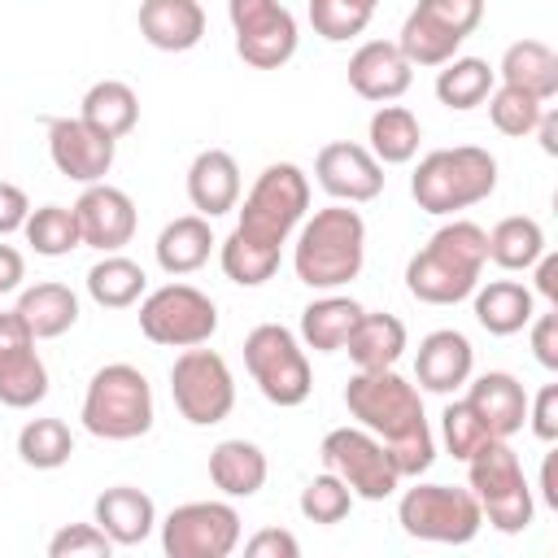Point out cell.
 <instances>
[{
    "instance_id": "28",
    "label": "cell",
    "mask_w": 558,
    "mask_h": 558,
    "mask_svg": "<svg viewBox=\"0 0 558 558\" xmlns=\"http://www.w3.org/2000/svg\"><path fill=\"white\" fill-rule=\"evenodd\" d=\"M471 296H475V318H480V327L488 336H514L536 314V296L519 279H488Z\"/></svg>"
},
{
    "instance_id": "25",
    "label": "cell",
    "mask_w": 558,
    "mask_h": 558,
    "mask_svg": "<svg viewBox=\"0 0 558 558\" xmlns=\"http://www.w3.org/2000/svg\"><path fill=\"white\" fill-rule=\"evenodd\" d=\"M92 519L105 527V536L113 545H140L153 536L157 527V506L144 488H131V484H113L96 497L92 506Z\"/></svg>"
},
{
    "instance_id": "26",
    "label": "cell",
    "mask_w": 558,
    "mask_h": 558,
    "mask_svg": "<svg viewBox=\"0 0 558 558\" xmlns=\"http://www.w3.org/2000/svg\"><path fill=\"white\" fill-rule=\"evenodd\" d=\"M270 475L266 453L253 440H218L209 449V480L222 497H253Z\"/></svg>"
},
{
    "instance_id": "32",
    "label": "cell",
    "mask_w": 558,
    "mask_h": 558,
    "mask_svg": "<svg viewBox=\"0 0 558 558\" xmlns=\"http://www.w3.org/2000/svg\"><path fill=\"white\" fill-rule=\"evenodd\" d=\"M78 118L92 122L96 131H105L109 140H122L135 131L140 122V96L131 83L122 78H100L83 92V105H78Z\"/></svg>"
},
{
    "instance_id": "20",
    "label": "cell",
    "mask_w": 558,
    "mask_h": 558,
    "mask_svg": "<svg viewBox=\"0 0 558 558\" xmlns=\"http://www.w3.org/2000/svg\"><path fill=\"white\" fill-rule=\"evenodd\" d=\"M414 83V65L401 57L397 39H366L353 57H349V87L362 96V100H397L405 96Z\"/></svg>"
},
{
    "instance_id": "12",
    "label": "cell",
    "mask_w": 558,
    "mask_h": 558,
    "mask_svg": "<svg viewBox=\"0 0 558 558\" xmlns=\"http://www.w3.org/2000/svg\"><path fill=\"white\" fill-rule=\"evenodd\" d=\"M140 331L166 349L209 344L218 331V305L192 283H161L140 301Z\"/></svg>"
},
{
    "instance_id": "39",
    "label": "cell",
    "mask_w": 558,
    "mask_h": 558,
    "mask_svg": "<svg viewBox=\"0 0 558 558\" xmlns=\"http://www.w3.org/2000/svg\"><path fill=\"white\" fill-rule=\"evenodd\" d=\"M17 453L26 466L35 471H57L70 462L74 453V436L61 418H31L22 432H17Z\"/></svg>"
},
{
    "instance_id": "17",
    "label": "cell",
    "mask_w": 558,
    "mask_h": 558,
    "mask_svg": "<svg viewBox=\"0 0 558 558\" xmlns=\"http://www.w3.org/2000/svg\"><path fill=\"white\" fill-rule=\"evenodd\" d=\"M118 140H109L105 131H96L83 118H52L48 122V157L57 166V174L74 179V183H100L113 166Z\"/></svg>"
},
{
    "instance_id": "38",
    "label": "cell",
    "mask_w": 558,
    "mask_h": 558,
    "mask_svg": "<svg viewBox=\"0 0 558 558\" xmlns=\"http://www.w3.org/2000/svg\"><path fill=\"white\" fill-rule=\"evenodd\" d=\"M26 244L39 253V257H65L83 244V231H78V218H74V205H39L26 214Z\"/></svg>"
},
{
    "instance_id": "33",
    "label": "cell",
    "mask_w": 558,
    "mask_h": 558,
    "mask_svg": "<svg viewBox=\"0 0 558 558\" xmlns=\"http://www.w3.org/2000/svg\"><path fill=\"white\" fill-rule=\"evenodd\" d=\"M362 318V305L353 296H318L301 310V340L314 353H340Z\"/></svg>"
},
{
    "instance_id": "48",
    "label": "cell",
    "mask_w": 558,
    "mask_h": 558,
    "mask_svg": "<svg viewBox=\"0 0 558 558\" xmlns=\"http://www.w3.org/2000/svg\"><path fill=\"white\" fill-rule=\"evenodd\" d=\"M26 214H31V201L17 183H4L0 179V235H13L26 227Z\"/></svg>"
},
{
    "instance_id": "11",
    "label": "cell",
    "mask_w": 558,
    "mask_h": 558,
    "mask_svg": "<svg viewBox=\"0 0 558 558\" xmlns=\"http://www.w3.org/2000/svg\"><path fill=\"white\" fill-rule=\"evenodd\" d=\"M170 397H174V410L192 427H214L235 405V375L222 353L192 344L170 366Z\"/></svg>"
},
{
    "instance_id": "18",
    "label": "cell",
    "mask_w": 558,
    "mask_h": 558,
    "mask_svg": "<svg viewBox=\"0 0 558 558\" xmlns=\"http://www.w3.org/2000/svg\"><path fill=\"white\" fill-rule=\"evenodd\" d=\"M314 179L327 196H336L344 205H362L384 192V166L375 161V153L366 144H353V140L323 144L314 157Z\"/></svg>"
},
{
    "instance_id": "22",
    "label": "cell",
    "mask_w": 558,
    "mask_h": 558,
    "mask_svg": "<svg viewBox=\"0 0 558 558\" xmlns=\"http://www.w3.org/2000/svg\"><path fill=\"white\" fill-rule=\"evenodd\" d=\"M471 410H475V418L488 427V436H497V440H510L523 423H527V388L510 375V371H484L471 388H466V397H462Z\"/></svg>"
},
{
    "instance_id": "24",
    "label": "cell",
    "mask_w": 558,
    "mask_h": 558,
    "mask_svg": "<svg viewBox=\"0 0 558 558\" xmlns=\"http://www.w3.org/2000/svg\"><path fill=\"white\" fill-rule=\"evenodd\" d=\"M140 35L157 52H187L205 39L201 0H140Z\"/></svg>"
},
{
    "instance_id": "19",
    "label": "cell",
    "mask_w": 558,
    "mask_h": 558,
    "mask_svg": "<svg viewBox=\"0 0 558 558\" xmlns=\"http://www.w3.org/2000/svg\"><path fill=\"white\" fill-rule=\"evenodd\" d=\"M74 218L83 231V244L100 248V253H122V244H131L135 235V201L113 187V183H87L83 196L74 201Z\"/></svg>"
},
{
    "instance_id": "2",
    "label": "cell",
    "mask_w": 558,
    "mask_h": 558,
    "mask_svg": "<svg viewBox=\"0 0 558 558\" xmlns=\"http://www.w3.org/2000/svg\"><path fill=\"white\" fill-rule=\"evenodd\" d=\"M344 405L357 418V427L375 432L397 466L401 480H418L436 462V440L423 414V397L410 379L388 371H357L344 384Z\"/></svg>"
},
{
    "instance_id": "15",
    "label": "cell",
    "mask_w": 558,
    "mask_h": 558,
    "mask_svg": "<svg viewBox=\"0 0 558 558\" xmlns=\"http://www.w3.org/2000/svg\"><path fill=\"white\" fill-rule=\"evenodd\" d=\"M240 545V510L231 501H183L161 519L170 558H227Z\"/></svg>"
},
{
    "instance_id": "16",
    "label": "cell",
    "mask_w": 558,
    "mask_h": 558,
    "mask_svg": "<svg viewBox=\"0 0 558 558\" xmlns=\"http://www.w3.org/2000/svg\"><path fill=\"white\" fill-rule=\"evenodd\" d=\"M48 397V366L17 310L0 314V405L31 410Z\"/></svg>"
},
{
    "instance_id": "21",
    "label": "cell",
    "mask_w": 558,
    "mask_h": 558,
    "mask_svg": "<svg viewBox=\"0 0 558 558\" xmlns=\"http://www.w3.org/2000/svg\"><path fill=\"white\" fill-rule=\"evenodd\" d=\"M471 366H475V349H471V340L462 331L440 327V331H427L418 340V353H414V379H418V388L449 397L453 388H462L471 379Z\"/></svg>"
},
{
    "instance_id": "29",
    "label": "cell",
    "mask_w": 558,
    "mask_h": 558,
    "mask_svg": "<svg viewBox=\"0 0 558 558\" xmlns=\"http://www.w3.org/2000/svg\"><path fill=\"white\" fill-rule=\"evenodd\" d=\"M344 353L353 357L357 371H388L405 353V323L397 314H384V310L379 314H366L362 310V318H357Z\"/></svg>"
},
{
    "instance_id": "37",
    "label": "cell",
    "mask_w": 558,
    "mask_h": 558,
    "mask_svg": "<svg viewBox=\"0 0 558 558\" xmlns=\"http://www.w3.org/2000/svg\"><path fill=\"white\" fill-rule=\"evenodd\" d=\"M541 253H545V231L536 218L510 214L488 231V262H497L501 270H532Z\"/></svg>"
},
{
    "instance_id": "42",
    "label": "cell",
    "mask_w": 558,
    "mask_h": 558,
    "mask_svg": "<svg viewBox=\"0 0 558 558\" xmlns=\"http://www.w3.org/2000/svg\"><path fill=\"white\" fill-rule=\"evenodd\" d=\"M371 9L353 4V0H310V26L314 35H323L327 44H344L353 35H362L371 26Z\"/></svg>"
},
{
    "instance_id": "6",
    "label": "cell",
    "mask_w": 558,
    "mask_h": 558,
    "mask_svg": "<svg viewBox=\"0 0 558 558\" xmlns=\"http://www.w3.org/2000/svg\"><path fill=\"white\" fill-rule=\"evenodd\" d=\"M153 388L140 366L109 362L92 375L83 392V427L100 440H135L153 427Z\"/></svg>"
},
{
    "instance_id": "9",
    "label": "cell",
    "mask_w": 558,
    "mask_h": 558,
    "mask_svg": "<svg viewBox=\"0 0 558 558\" xmlns=\"http://www.w3.org/2000/svg\"><path fill=\"white\" fill-rule=\"evenodd\" d=\"M244 366L257 384V392L279 405L292 410L310 397L314 375H310V357L301 349V340L283 327V323H262L244 336Z\"/></svg>"
},
{
    "instance_id": "8",
    "label": "cell",
    "mask_w": 558,
    "mask_h": 558,
    "mask_svg": "<svg viewBox=\"0 0 558 558\" xmlns=\"http://www.w3.org/2000/svg\"><path fill=\"white\" fill-rule=\"evenodd\" d=\"M397 523L405 536L414 541H432V545H466L480 536L484 514L471 488H453V484H414L401 493L397 501Z\"/></svg>"
},
{
    "instance_id": "34",
    "label": "cell",
    "mask_w": 558,
    "mask_h": 558,
    "mask_svg": "<svg viewBox=\"0 0 558 558\" xmlns=\"http://www.w3.org/2000/svg\"><path fill=\"white\" fill-rule=\"evenodd\" d=\"M366 148L375 153L379 166H405L414 153H418V140H423V126L418 118L405 109V105H379L371 113V126H366Z\"/></svg>"
},
{
    "instance_id": "43",
    "label": "cell",
    "mask_w": 558,
    "mask_h": 558,
    "mask_svg": "<svg viewBox=\"0 0 558 558\" xmlns=\"http://www.w3.org/2000/svg\"><path fill=\"white\" fill-rule=\"evenodd\" d=\"M440 432H445V449H449L458 462H466L480 445L497 440V436H488V427L475 418V410H471L466 401H449V405H445V414H440Z\"/></svg>"
},
{
    "instance_id": "31",
    "label": "cell",
    "mask_w": 558,
    "mask_h": 558,
    "mask_svg": "<svg viewBox=\"0 0 558 558\" xmlns=\"http://www.w3.org/2000/svg\"><path fill=\"white\" fill-rule=\"evenodd\" d=\"M17 318L31 327L35 340H57L78 323V296L65 283L44 279L17 296Z\"/></svg>"
},
{
    "instance_id": "50",
    "label": "cell",
    "mask_w": 558,
    "mask_h": 558,
    "mask_svg": "<svg viewBox=\"0 0 558 558\" xmlns=\"http://www.w3.org/2000/svg\"><path fill=\"white\" fill-rule=\"evenodd\" d=\"M536 292L558 310V257L554 253H541L536 257Z\"/></svg>"
},
{
    "instance_id": "44",
    "label": "cell",
    "mask_w": 558,
    "mask_h": 558,
    "mask_svg": "<svg viewBox=\"0 0 558 558\" xmlns=\"http://www.w3.org/2000/svg\"><path fill=\"white\" fill-rule=\"evenodd\" d=\"M113 541L105 536V527L92 523H70L48 541V558H109Z\"/></svg>"
},
{
    "instance_id": "10",
    "label": "cell",
    "mask_w": 558,
    "mask_h": 558,
    "mask_svg": "<svg viewBox=\"0 0 558 558\" xmlns=\"http://www.w3.org/2000/svg\"><path fill=\"white\" fill-rule=\"evenodd\" d=\"M480 22L484 0H418L401 22L397 48L410 65H445Z\"/></svg>"
},
{
    "instance_id": "5",
    "label": "cell",
    "mask_w": 558,
    "mask_h": 558,
    "mask_svg": "<svg viewBox=\"0 0 558 558\" xmlns=\"http://www.w3.org/2000/svg\"><path fill=\"white\" fill-rule=\"evenodd\" d=\"M497 192V157L480 144H458V148H432L414 174H410V196L427 214H458Z\"/></svg>"
},
{
    "instance_id": "47",
    "label": "cell",
    "mask_w": 558,
    "mask_h": 558,
    "mask_svg": "<svg viewBox=\"0 0 558 558\" xmlns=\"http://www.w3.org/2000/svg\"><path fill=\"white\" fill-rule=\"evenodd\" d=\"M532 353L545 371H558V310L532 314Z\"/></svg>"
},
{
    "instance_id": "45",
    "label": "cell",
    "mask_w": 558,
    "mask_h": 558,
    "mask_svg": "<svg viewBox=\"0 0 558 558\" xmlns=\"http://www.w3.org/2000/svg\"><path fill=\"white\" fill-rule=\"evenodd\" d=\"M527 423L541 440H558V384H545L536 397H527Z\"/></svg>"
},
{
    "instance_id": "41",
    "label": "cell",
    "mask_w": 558,
    "mask_h": 558,
    "mask_svg": "<svg viewBox=\"0 0 558 558\" xmlns=\"http://www.w3.org/2000/svg\"><path fill=\"white\" fill-rule=\"evenodd\" d=\"M301 514L310 519V523H323V527H331V523H340L349 510H353V493H349V484L340 480V475H331V471H323V475H314L305 488H301Z\"/></svg>"
},
{
    "instance_id": "4",
    "label": "cell",
    "mask_w": 558,
    "mask_h": 558,
    "mask_svg": "<svg viewBox=\"0 0 558 558\" xmlns=\"http://www.w3.org/2000/svg\"><path fill=\"white\" fill-rule=\"evenodd\" d=\"M362 262H366V222L357 209L340 201L318 209L314 218H301L292 270L305 288H318V292L344 288L362 275Z\"/></svg>"
},
{
    "instance_id": "40",
    "label": "cell",
    "mask_w": 558,
    "mask_h": 558,
    "mask_svg": "<svg viewBox=\"0 0 558 558\" xmlns=\"http://www.w3.org/2000/svg\"><path fill=\"white\" fill-rule=\"evenodd\" d=\"M541 113H545V100H536V96H527V92H519V87H510V83H501V87L488 92V118H493V126H497L501 135H510V140L532 135L536 122H541Z\"/></svg>"
},
{
    "instance_id": "53",
    "label": "cell",
    "mask_w": 558,
    "mask_h": 558,
    "mask_svg": "<svg viewBox=\"0 0 558 558\" xmlns=\"http://www.w3.org/2000/svg\"><path fill=\"white\" fill-rule=\"evenodd\" d=\"M353 4H362V9H371V13H375V4H379V0H353Z\"/></svg>"
},
{
    "instance_id": "23",
    "label": "cell",
    "mask_w": 558,
    "mask_h": 558,
    "mask_svg": "<svg viewBox=\"0 0 558 558\" xmlns=\"http://www.w3.org/2000/svg\"><path fill=\"white\" fill-rule=\"evenodd\" d=\"M187 201L201 218L231 214L240 205V166L227 148H201L187 166Z\"/></svg>"
},
{
    "instance_id": "14",
    "label": "cell",
    "mask_w": 558,
    "mask_h": 558,
    "mask_svg": "<svg viewBox=\"0 0 558 558\" xmlns=\"http://www.w3.org/2000/svg\"><path fill=\"white\" fill-rule=\"evenodd\" d=\"M227 17L235 31V52L253 70H279L296 57L301 31L288 4L279 0H227Z\"/></svg>"
},
{
    "instance_id": "27",
    "label": "cell",
    "mask_w": 558,
    "mask_h": 558,
    "mask_svg": "<svg viewBox=\"0 0 558 558\" xmlns=\"http://www.w3.org/2000/svg\"><path fill=\"white\" fill-rule=\"evenodd\" d=\"M214 244H218V240H214V231H209V218L183 214V218H174V222L161 227L153 253H157V266H161L166 275H192V270H201V266L209 262Z\"/></svg>"
},
{
    "instance_id": "30",
    "label": "cell",
    "mask_w": 558,
    "mask_h": 558,
    "mask_svg": "<svg viewBox=\"0 0 558 558\" xmlns=\"http://www.w3.org/2000/svg\"><path fill=\"white\" fill-rule=\"evenodd\" d=\"M501 83L536 96V100H554L558 96V57L549 44L541 39H519L501 52V65H497Z\"/></svg>"
},
{
    "instance_id": "3",
    "label": "cell",
    "mask_w": 558,
    "mask_h": 558,
    "mask_svg": "<svg viewBox=\"0 0 558 558\" xmlns=\"http://www.w3.org/2000/svg\"><path fill=\"white\" fill-rule=\"evenodd\" d=\"M488 262V231L471 218L445 222L405 266V288L423 305H458L480 288Z\"/></svg>"
},
{
    "instance_id": "52",
    "label": "cell",
    "mask_w": 558,
    "mask_h": 558,
    "mask_svg": "<svg viewBox=\"0 0 558 558\" xmlns=\"http://www.w3.org/2000/svg\"><path fill=\"white\" fill-rule=\"evenodd\" d=\"M554 462H558V453H549V458H545V466H541V493H545V501L558 510V480H554Z\"/></svg>"
},
{
    "instance_id": "35",
    "label": "cell",
    "mask_w": 558,
    "mask_h": 558,
    "mask_svg": "<svg viewBox=\"0 0 558 558\" xmlns=\"http://www.w3.org/2000/svg\"><path fill=\"white\" fill-rule=\"evenodd\" d=\"M493 83H497V70L484 57H449L440 65V74H436V100L445 109L466 113V109H475V105L488 100Z\"/></svg>"
},
{
    "instance_id": "36",
    "label": "cell",
    "mask_w": 558,
    "mask_h": 558,
    "mask_svg": "<svg viewBox=\"0 0 558 558\" xmlns=\"http://www.w3.org/2000/svg\"><path fill=\"white\" fill-rule=\"evenodd\" d=\"M144 288H148L144 266L131 262V257H122V253H105V257L87 270V292H92V301L105 305V310H126V305H135V301L144 296Z\"/></svg>"
},
{
    "instance_id": "51",
    "label": "cell",
    "mask_w": 558,
    "mask_h": 558,
    "mask_svg": "<svg viewBox=\"0 0 558 558\" xmlns=\"http://www.w3.org/2000/svg\"><path fill=\"white\" fill-rule=\"evenodd\" d=\"M536 135H541V148L554 157V153H558V113H554V109H545V113H541Z\"/></svg>"
},
{
    "instance_id": "46",
    "label": "cell",
    "mask_w": 558,
    "mask_h": 558,
    "mask_svg": "<svg viewBox=\"0 0 558 558\" xmlns=\"http://www.w3.org/2000/svg\"><path fill=\"white\" fill-rule=\"evenodd\" d=\"M244 554L248 558H296L301 541L292 532H283V527H262V532H253L244 541Z\"/></svg>"
},
{
    "instance_id": "49",
    "label": "cell",
    "mask_w": 558,
    "mask_h": 558,
    "mask_svg": "<svg viewBox=\"0 0 558 558\" xmlns=\"http://www.w3.org/2000/svg\"><path fill=\"white\" fill-rule=\"evenodd\" d=\"M22 279H26V257L13 244H0V296L4 292H17Z\"/></svg>"
},
{
    "instance_id": "1",
    "label": "cell",
    "mask_w": 558,
    "mask_h": 558,
    "mask_svg": "<svg viewBox=\"0 0 558 558\" xmlns=\"http://www.w3.org/2000/svg\"><path fill=\"white\" fill-rule=\"evenodd\" d=\"M310 209V179L301 166L292 161H275L257 174V183L248 187L244 205H240V222L235 231L222 240L218 262L222 275L240 288H262L283 257L288 235L301 227Z\"/></svg>"
},
{
    "instance_id": "13",
    "label": "cell",
    "mask_w": 558,
    "mask_h": 558,
    "mask_svg": "<svg viewBox=\"0 0 558 558\" xmlns=\"http://www.w3.org/2000/svg\"><path fill=\"white\" fill-rule=\"evenodd\" d=\"M318 453H323L327 471L340 475L349 484V493L362 501H384L401 488V475H397L384 440L366 427H331L323 436Z\"/></svg>"
},
{
    "instance_id": "7",
    "label": "cell",
    "mask_w": 558,
    "mask_h": 558,
    "mask_svg": "<svg viewBox=\"0 0 558 558\" xmlns=\"http://www.w3.org/2000/svg\"><path fill=\"white\" fill-rule=\"evenodd\" d=\"M466 484H471V493L480 501V514L497 532L514 536V532H523L532 523V510H536L532 484L523 475L519 453L506 440H488L466 458Z\"/></svg>"
}]
</instances>
